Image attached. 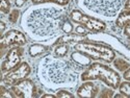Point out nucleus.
<instances>
[{
  "instance_id": "cd10ccee",
  "label": "nucleus",
  "mask_w": 130,
  "mask_h": 98,
  "mask_svg": "<svg viewBox=\"0 0 130 98\" xmlns=\"http://www.w3.org/2000/svg\"><path fill=\"white\" fill-rule=\"evenodd\" d=\"M32 4L39 5V4H45V3H51V0H31Z\"/></svg>"
},
{
  "instance_id": "bb28decb",
  "label": "nucleus",
  "mask_w": 130,
  "mask_h": 98,
  "mask_svg": "<svg viewBox=\"0 0 130 98\" xmlns=\"http://www.w3.org/2000/svg\"><path fill=\"white\" fill-rule=\"evenodd\" d=\"M123 34H124V36H125L127 39L130 40V23H128V24H126V25L124 26V28H123Z\"/></svg>"
},
{
  "instance_id": "f257e3e1",
  "label": "nucleus",
  "mask_w": 130,
  "mask_h": 98,
  "mask_svg": "<svg viewBox=\"0 0 130 98\" xmlns=\"http://www.w3.org/2000/svg\"><path fill=\"white\" fill-rule=\"evenodd\" d=\"M66 10L56 6H37L25 10L21 27L36 41H46L61 34L62 24L68 19Z\"/></svg>"
},
{
  "instance_id": "9d476101",
  "label": "nucleus",
  "mask_w": 130,
  "mask_h": 98,
  "mask_svg": "<svg viewBox=\"0 0 130 98\" xmlns=\"http://www.w3.org/2000/svg\"><path fill=\"white\" fill-rule=\"evenodd\" d=\"M24 54V48L22 46H16L10 48L1 63V73L5 74L8 71L13 70L22 63V58Z\"/></svg>"
},
{
  "instance_id": "20e7f679",
  "label": "nucleus",
  "mask_w": 130,
  "mask_h": 98,
  "mask_svg": "<svg viewBox=\"0 0 130 98\" xmlns=\"http://www.w3.org/2000/svg\"><path fill=\"white\" fill-rule=\"evenodd\" d=\"M74 50L84 53L85 55L91 58L93 61H101L106 64L112 63V61L117 57L113 48L110 45L89 40L75 44Z\"/></svg>"
},
{
  "instance_id": "412c9836",
  "label": "nucleus",
  "mask_w": 130,
  "mask_h": 98,
  "mask_svg": "<svg viewBox=\"0 0 130 98\" xmlns=\"http://www.w3.org/2000/svg\"><path fill=\"white\" fill-rule=\"evenodd\" d=\"M19 17H20V9L19 8H14L9 12L7 19L12 24H16L17 21L19 20Z\"/></svg>"
},
{
  "instance_id": "c85d7f7f",
  "label": "nucleus",
  "mask_w": 130,
  "mask_h": 98,
  "mask_svg": "<svg viewBox=\"0 0 130 98\" xmlns=\"http://www.w3.org/2000/svg\"><path fill=\"white\" fill-rule=\"evenodd\" d=\"M27 1L28 0H15V5L17 6V8H20V7L24 6Z\"/></svg>"
},
{
  "instance_id": "9b49d317",
  "label": "nucleus",
  "mask_w": 130,
  "mask_h": 98,
  "mask_svg": "<svg viewBox=\"0 0 130 98\" xmlns=\"http://www.w3.org/2000/svg\"><path fill=\"white\" fill-rule=\"evenodd\" d=\"M100 93V88L94 80H86L81 83L76 91V96L79 98H95Z\"/></svg>"
},
{
  "instance_id": "2f4dec72",
  "label": "nucleus",
  "mask_w": 130,
  "mask_h": 98,
  "mask_svg": "<svg viewBox=\"0 0 130 98\" xmlns=\"http://www.w3.org/2000/svg\"><path fill=\"white\" fill-rule=\"evenodd\" d=\"M42 98H57L56 97V95H54V94H49V93H45V94H42V96H41Z\"/></svg>"
},
{
  "instance_id": "4468645a",
  "label": "nucleus",
  "mask_w": 130,
  "mask_h": 98,
  "mask_svg": "<svg viewBox=\"0 0 130 98\" xmlns=\"http://www.w3.org/2000/svg\"><path fill=\"white\" fill-rule=\"evenodd\" d=\"M48 49H49L48 46L36 43V44H32V45L29 46V48H28V54H29L31 58H37V57L42 55V54H44L45 52H47Z\"/></svg>"
},
{
  "instance_id": "0eeeda50",
  "label": "nucleus",
  "mask_w": 130,
  "mask_h": 98,
  "mask_svg": "<svg viewBox=\"0 0 130 98\" xmlns=\"http://www.w3.org/2000/svg\"><path fill=\"white\" fill-rule=\"evenodd\" d=\"M31 73V67L27 62H22L19 66L14 68L13 70L8 71L5 74H2L1 76V83L12 87L13 85L27 78Z\"/></svg>"
},
{
  "instance_id": "b1692460",
  "label": "nucleus",
  "mask_w": 130,
  "mask_h": 98,
  "mask_svg": "<svg viewBox=\"0 0 130 98\" xmlns=\"http://www.w3.org/2000/svg\"><path fill=\"white\" fill-rule=\"evenodd\" d=\"M113 95H115L113 89L110 88V87H108L106 89H103L102 92H100V94L98 96L101 98H111V97H113Z\"/></svg>"
},
{
  "instance_id": "a211bd4d",
  "label": "nucleus",
  "mask_w": 130,
  "mask_h": 98,
  "mask_svg": "<svg viewBox=\"0 0 130 98\" xmlns=\"http://www.w3.org/2000/svg\"><path fill=\"white\" fill-rule=\"evenodd\" d=\"M119 92H121L126 98H130V81H121L120 87H119Z\"/></svg>"
},
{
  "instance_id": "2eb2a0df",
  "label": "nucleus",
  "mask_w": 130,
  "mask_h": 98,
  "mask_svg": "<svg viewBox=\"0 0 130 98\" xmlns=\"http://www.w3.org/2000/svg\"><path fill=\"white\" fill-rule=\"evenodd\" d=\"M128 23H130V10L124 9L121 13H119L116 19V26L118 28H124V26Z\"/></svg>"
},
{
  "instance_id": "39448f33",
  "label": "nucleus",
  "mask_w": 130,
  "mask_h": 98,
  "mask_svg": "<svg viewBox=\"0 0 130 98\" xmlns=\"http://www.w3.org/2000/svg\"><path fill=\"white\" fill-rule=\"evenodd\" d=\"M86 12L105 18L118 17L123 6V0H78Z\"/></svg>"
},
{
  "instance_id": "72a5a7b5",
  "label": "nucleus",
  "mask_w": 130,
  "mask_h": 98,
  "mask_svg": "<svg viewBox=\"0 0 130 98\" xmlns=\"http://www.w3.org/2000/svg\"><path fill=\"white\" fill-rule=\"evenodd\" d=\"M113 97H116V98H126V97H125L121 92H119L118 94H115V95H113Z\"/></svg>"
},
{
  "instance_id": "393cba45",
  "label": "nucleus",
  "mask_w": 130,
  "mask_h": 98,
  "mask_svg": "<svg viewBox=\"0 0 130 98\" xmlns=\"http://www.w3.org/2000/svg\"><path fill=\"white\" fill-rule=\"evenodd\" d=\"M74 31L76 32V34H78V35H81V36H84V37H86L89 34H90V31L86 29V28H84L82 25H80V24H78L76 27L74 28Z\"/></svg>"
},
{
  "instance_id": "ddd939ff",
  "label": "nucleus",
  "mask_w": 130,
  "mask_h": 98,
  "mask_svg": "<svg viewBox=\"0 0 130 98\" xmlns=\"http://www.w3.org/2000/svg\"><path fill=\"white\" fill-rule=\"evenodd\" d=\"M71 60L74 63H76L77 65H79V66L83 67V68L90 66V65L92 64V61H93L91 58L85 55L84 53H82L80 51H77V50H75L74 52L71 53Z\"/></svg>"
},
{
  "instance_id": "423d86ee",
  "label": "nucleus",
  "mask_w": 130,
  "mask_h": 98,
  "mask_svg": "<svg viewBox=\"0 0 130 98\" xmlns=\"http://www.w3.org/2000/svg\"><path fill=\"white\" fill-rule=\"evenodd\" d=\"M69 18L73 23L82 25L90 32H92V34H102L107 28L106 23L104 21H102L98 18L86 15V14L82 13L80 9H77V8L71 10L69 14Z\"/></svg>"
},
{
  "instance_id": "a878e982",
  "label": "nucleus",
  "mask_w": 130,
  "mask_h": 98,
  "mask_svg": "<svg viewBox=\"0 0 130 98\" xmlns=\"http://www.w3.org/2000/svg\"><path fill=\"white\" fill-rule=\"evenodd\" d=\"M71 0H51V3H54V4H57L59 6H66L70 3Z\"/></svg>"
},
{
  "instance_id": "6e6552de",
  "label": "nucleus",
  "mask_w": 130,
  "mask_h": 98,
  "mask_svg": "<svg viewBox=\"0 0 130 98\" xmlns=\"http://www.w3.org/2000/svg\"><path fill=\"white\" fill-rule=\"evenodd\" d=\"M27 43V38L24 32L17 29H9L3 35H1L0 40V49H1V57L6 49L9 47L24 46Z\"/></svg>"
},
{
  "instance_id": "4be33fe9",
  "label": "nucleus",
  "mask_w": 130,
  "mask_h": 98,
  "mask_svg": "<svg viewBox=\"0 0 130 98\" xmlns=\"http://www.w3.org/2000/svg\"><path fill=\"white\" fill-rule=\"evenodd\" d=\"M0 96L1 97H9V98H14L15 95L12 92L10 88L8 89V87L1 83V87H0Z\"/></svg>"
},
{
  "instance_id": "7c9ffc66",
  "label": "nucleus",
  "mask_w": 130,
  "mask_h": 98,
  "mask_svg": "<svg viewBox=\"0 0 130 98\" xmlns=\"http://www.w3.org/2000/svg\"><path fill=\"white\" fill-rule=\"evenodd\" d=\"M5 28H6V24H5V22H4V21H1V22H0V32H1V35L4 34Z\"/></svg>"
},
{
  "instance_id": "f8f14e48",
  "label": "nucleus",
  "mask_w": 130,
  "mask_h": 98,
  "mask_svg": "<svg viewBox=\"0 0 130 98\" xmlns=\"http://www.w3.org/2000/svg\"><path fill=\"white\" fill-rule=\"evenodd\" d=\"M85 40H86V37L78 35L75 31H73V32H71V34H63L60 37H58L56 42H54L52 44V47L55 46V45H58V44H69L70 45V44H72V43L77 44V43H80V42L85 41Z\"/></svg>"
},
{
  "instance_id": "473e14b6",
  "label": "nucleus",
  "mask_w": 130,
  "mask_h": 98,
  "mask_svg": "<svg viewBox=\"0 0 130 98\" xmlns=\"http://www.w3.org/2000/svg\"><path fill=\"white\" fill-rule=\"evenodd\" d=\"M124 9H128L130 10V0H126L124 3Z\"/></svg>"
},
{
  "instance_id": "5701e85b",
  "label": "nucleus",
  "mask_w": 130,
  "mask_h": 98,
  "mask_svg": "<svg viewBox=\"0 0 130 98\" xmlns=\"http://www.w3.org/2000/svg\"><path fill=\"white\" fill-rule=\"evenodd\" d=\"M55 95H56L57 98H74L75 97L74 94H72L71 92H69L68 90H64V89L57 90Z\"/></svg>"
},
{
  "instance_id": "c756f323",
  "label": "nucleus",
  "mask_w": 130,
  "mask_h": 98,
  "mask_svg": "<svg viewBox=\"0 0 130 98\" xmlns=\"http://www.w3.org/2000/svg\"><path fill=\"white\" fill-rule=\"evenodd\" d=\"M123 78H124L125 80L130 81V67H129L126 71H124V72H123Z\"/></svg>"
},
{
  "instance_id": "dca6fc26",
  "label": "nucleus",
  "mask_w": 130,
  "mask_h": 98,
  "mask_svg": "<svg viewBox=\"0 0 130 98\" xmlns=\"http://www.w3.org/2000/svg\"><path fill=\"white\" fill-rule=\"evenodd\" d=\"M53 47V54L57 58H66L70 50L69 44H58Z\"/></svg>"
},
{
  "instance_id": "7ed1b4c3",
  "label": "nucleus",
  "mask_w": 130,
  "mask_h": 98,
  "mask_svg": "<svg viewBox=\"0 0 130 98\" xmlns=\"http://www.w3.org/2000/svg\"><path fill=\"white\" fill-rule=\"evenodd\" d=\"M80 79L81 81L101 80L113 90L119 89L121 83V76L119 72L108 65L99 62H94L86 67L80 74Z\"/></svg>"
},
{
  "instance_id": "f03ea898",
  "label": "nucleus",
  "mask_w": 130,
  "mask_h": 98,
  "mask_svg": "<svg viewBox=\"0 0 130 98\" xmlns=\"http://www.w3.org/2000/svg\"><path fill=\"white\" fill-rule=\"evenodd\" d=\"M83 71L72 60L57 58L54 54L44 57L38 67V78L43 86L48 89L74 87L78 80V75Z\"/></svg>"
},
{
  "instance_id": "aec40b11",
  "label": "nucleus",
  "mask_w": 130,
  "mask_h": 98,
  "mask_svg": "<svg viewBox=\"0 0 130 98\" xmlns=\"http://www.w3.org/2000/svg\"><path fill=\"white\" fill-rule=\"evenodd\" d=\"M12 3H10V0H1L0 1V10H1L2 14L8 15L9 12L12 9Z\"/></svg>"
},
{
  "instance_id": "1a4fd4ad",
  "label": "nucleus",
  "mask_w": 130,
  "mask_h": 98,
  "mask_svg": "<svg viewBox=\"0 0 130 98\" xmlns=\"http://www.w3.org/2000/svg\"><path fill=\"white\" fill-rule=\"evenodd\" d=\"M17 98H36L38 97V88L32 79L28 77L9 87Z\"/></svg>"
},
{
  "instance_id": "6ab92c4d",
  "label": "nucleus",
  "mask_w": 130,
  "mask_h": 98,
  "mask_svg": "<svg viewBox=\"0 0 130 98\" xmlns=\"http://www.w3.org/2000/svg\"><path fill=\"white\" fill-rule=\"evenodd\" d=\"M74 25H73V22L70 20V18L64 20V22L62 24V27H61V30H62V34H71V32L74 31Z\"/></svg>"
},
{
  "instance_id": "f3484780",
  "label": "nucleus",
  "mask_w": 130,
  "mask_h": 98,
  "mask_svg": "<svg viewBox=\"0 0 130 98\" xmlns=\"http://www.w3.org/2000/svg\"><path fill=\"white\" fill-rule=\"evenodd\" d=\"M112 65L118 72H122V73L130 67V63L128 61H126L125 59H122V58H118V59L116 58L112 61Z\"/></svg>"
}]
</instances>
